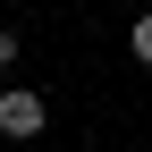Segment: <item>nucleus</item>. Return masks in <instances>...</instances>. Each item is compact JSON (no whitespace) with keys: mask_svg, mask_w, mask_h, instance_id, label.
Instances as JSON below:
<instances>
[{"mask_svg":"<svg viewBox=\"0 0 152 152\" xmlns=\"http://www.w3.org/2000/svg\"><path fill=\"white\" fill-rule=\"evenodd\" d=\"M9 59H17V34H9V26H0V68H9Z\"/></svg>","mask_w":152,"mask_h":152,"instance_id":"nucleus-3","label":"nucleus"},{"mask_svg":"<svg viewBox=\"0 0 152 152\" xmlns=\"http://www.w3.org/2000/svg\"><path fill=\"white\" fill-rule=\"evenodd\" d=\"M135 59L152 68V17H135Z\"/></svg>","mask_w":152,"mask_h":152,"instance_id":"nucleus-2","label":"nucleus"},{"mask_svg":"<svg viewBox=\"0 0 152 152\" xmlns=\"http://www.w3.org/2000/svg\"><path fill=\"white\" fill-rule=\"evenodd\" d=\"M42 118H51V102H42V93H26V85H9V93H0V135H17V144H26V135H42Z\"/></svg>","mask_w":152,"mask_h":152,"instance_id":"nucleus-1","label":"nucleus"}]
</instances>
